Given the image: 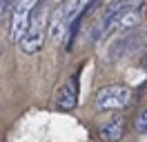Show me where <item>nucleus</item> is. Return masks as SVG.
Masks as SVG:
<instances>
[{
  "label": "nucleus",
  "instance_id": "nucleus-1",
  "mask_svg": "<svg viewBox=\"0 0 147 142\" xmlns=\"http://www.w3.org/2000/svg\"><path fill=\"white\" fill-rule=\"evenodd\" d=\"M136 93L125 84H107L100 87L94 96V107L98 111H123L134 104Z\"/></svg>",
  "mask_w": 147,
  "mask_h": 142
},
{
  "label": "nucleus",
  "instance_id": "nucleus-8",
  "mask_svg": "<svg viewBox=\"0 0 147 142\" xmlns=\"http://www.w3.org/2000/svg\"><path fill=\"white\" fill-rule=\"evenodd\" d=\"M134 129H136V133L147 135V107L136 115V120H134Z\"/></svg>",
  "mask_w": 147,
  "mask_h": 142
},
{
  "label": "nucleus",
  "instance_id": "nucleus-12",
  "mask_svg": "<svg viewBox=\"0 0 147 142\" xmlns=\"http://www.w3.org/2000/svg\"><path fill=\"white\" fill-rule=\"evenodd\" d=\"M0 56H2V44H0Z\"/></svg>",
  "mask_w": 147,
  "mask_h": 142
},
{
  "label": "nucleus",
  "instance_id": "nucleus-7",
  "mask_svg": "<svg viewBox=\"0 0 147 142\" xmlns=\"http://www.w3.org/2000/svg\"><path fill=\"white\" fill-rule=\"evenodd\" d=\"M140 2L143 0H111L107 5V9H105V13H102V20H109L111 16H116V13H120V11H125L129 7H136Z\"/></svg>",
  "mask_w": 147,
  "mask_h": 142
},
{
  "label": "nucleus",
  "instance_id": "nucleus-3",
  "mask_svg": "<svg viewBox=\"0 0 147 142\" xmlns=\"http://www.w3.org/2000/svg\"><path fill=\"white\" fill-rule=\"evenodd\" d=\"M40 5V0H16L13 9H11V25H9V40L13 44L20 42V38L25 36L29 27V20L34 16L36 7Z\"/></svg>",
  "mask_w": 147,
  "mask_h": 142
},
{
  "label": "nucleus",
  "instance_id": "nucleus-6",
  "mask_svg": "<svg viewBox=\"0 0 147 142\" xmlns=\"http://www.w3.org/2000/svg\"><path fill=\"white\" fill-rule=\"evenodd\" d=\"M102 142H118L125 138V118L123 115H116V118H111L109 122H105L100 127V131H98Z\"/></svg>",
  "mask_w": 147,
  "mask_h": 142
},
{
  "label": "nucleus",
  "instance_id": "nucleus-5",
  "mask_svg": "<svg viewBox=\"0 0 147 142\" xmlns=\"http://www.w3.org/2000/svg\"><path fill=\"white\" fill-rule=\"evenodd\" d=\"M78 104V76L67 78L63 87L58 89V96H56V107L60 111H71Z\"/></svg>",
  "mask_w": 147,
  "mask_h": 142
},
{
  "label": "nucleus",
  "instance_id": "nucleus-9",
  "mask_svg": "<svg viewBox=\"0 0 147 142\" xmlns=\"http://www.w3.org/2000/svg\"><path fill=\"white\" fill-rule=\"evenodd\" d=\"M11 7H13V5H11V0H0V20L7 16V13H9V9H11Z\"/></svg>",
  "mask_w": 147,
  "mask_h": 142
},
{
  "label": "nucleus",
  "instance_id": "nucleus-10",
  "mask_svg": "<svg viewBox=\"0 0 147 142\" xmlns=\"http://www.w3.org/2000/svg\"><path fill=\"white\" fill-rule=\"evenodd\" d=\"M143 67L147 69V49H145V53H143Z\"/></svg>",
  "mask_w": 147,
  "mask_h": 142
},
{
  "label": "nucleus",
  "instance_id": "nucleus-2",
  "mask_svg": "<svg viewBox=\"0 0 147 142\" xmlns=\"http://www.w3.org/2000/svg\"><path fill=\"white\" fill-rule=\"evenodd\" d=\"M45 31H47V11L42 5H38L36 11H34V16L29 20V27L25 36L20 38V51L22 53H36L42 49V44H45Z\"/></svg>",
  "mask_w": 147,
  "mask_h": 142
},
{
  "label": "nucleus",
  "instance_id": "nucleus-11",
  "mask_svg": "<svg viewBox=\"0 0 147 142\" xmlns=\"http://www.w3.org/2000/svg\"><path fill=\"white\" fill-rule=\"evenodd\" d=\"M145 98H147V84H145Z\"/></svg>",
  "mask_w": 147,
  "mask_h": 142
},
{
  "label": "nucleus",
  "instance_id": "nucleus-4",
  "mask_svg": "<svg viewBox=\"0 0 147 142\" xmlns=\"http://www.w3.org/2000/svg\"><path fill=\"white\" fill-rule=\"evenodd\" d=\"M76 5H78V0H63V2L54 9L51 20H49V27H51L49 31H51V40H54L56 44L63 40L67 27H71V22L76 20Z\"/></svg>",
  "mask_w": 147,
  "mask_h": 142
}]
</instances>
